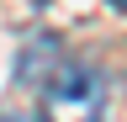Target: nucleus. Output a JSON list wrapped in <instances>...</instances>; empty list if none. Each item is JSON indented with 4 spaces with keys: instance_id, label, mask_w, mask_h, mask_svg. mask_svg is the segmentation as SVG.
Wrapping results in <instances>:
<instances>
[{
    "instance_id": "f257e3e1",
    "label": "nucleus",
    "mask_w": 127,
    "mask_h": 122,
    "mask_svg": "<svg viewBox=\"0 0 127 122\" xmlns=\"http://www.w3.org/2000/svg\"><path fill=\"white\" fill-rule=\"evenodd\" d=\"M42 122H106V80L90 64H58L42 85Z\"/></svg>"
},
{
    "instance_id": "7ed1b4c3",
    "label": "nucleus",
    "mask_w": 127,
    "mask_h": 122,
    "mask_svg": "<svg viewBox=\"0 0 127 122\" xmlns=\"http://www.w3.org/2000/svg\"><path fill=\"white\" fill-rule=\"evenodd\" d=\"M111 5H117V11H127V0H111Z\"/></svg>"
},
{
    "instance_id": "f03ea898",
    "label": "nucleus",
    "mask_w": 127,
    "mask_h": 122,
    "mask_svg": "<svg viewBox=\"0 0 127 122\" xmlns=\"http://www.w3.org/2000/svg\"><path fill=\"white\" fill-rule=\"evenodd\" d=\"M0 122H27V117L21 112H0Z\"/></svg>"
}]
</instances>
